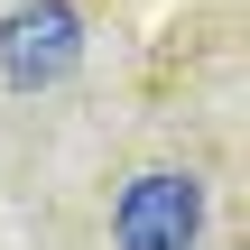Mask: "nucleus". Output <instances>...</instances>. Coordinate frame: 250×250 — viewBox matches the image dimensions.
Masks as SVG:
<instances>
[{"label": "nucleus", "mask_w": 250, "mask_h": 250, "mask_svg": "<svg viewBox=\"0 0 250 250\" xmlns=\"http://www.w3.org/2000/svg\"><path fill=\"white\" fill-rule=\"evenodd\" d=\"M204 232V186L195 176H139L111 204V241L121 250H195Z\"/></svg>", "instance_id": "1"}, {"label": "nucleus", "mask_w": 250, "mask_h": 250, "mask_svg": "<svg viewBox=\"0 0 250 250\" xmlns=\"http://www.w3.org/2000/svg\"><path fill=\"white\" fill-rule=\"evenodd\" d=\"M74 56H83V19H74L65 0H37V9H19V19L0 28V74H9L19 93L56 83Z\"/></svg>", "instance_id": "2"}]
</instances>
